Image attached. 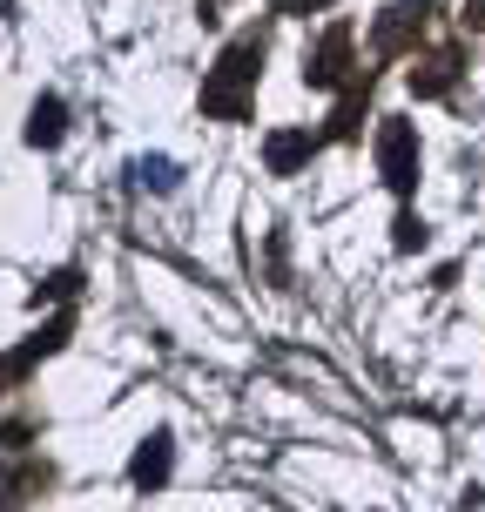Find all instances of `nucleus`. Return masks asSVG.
<instances>
[{"mask_svg": "<svg viewBox=\"0 0 485 512\" xmlns=\"http://www.w3.org/2000/svg\"><path fill=\"white\" fill-rule=\"evenodd\" d=\"M256 68H263V41H256V34H243V41L223 54L216 81L203 88V108H216V115H250V102L236 95V81H256Z\"/></svg>", "mask_w": 485, "mask_h": 512, "instance_id": "nucleus-1", "label": "nucleus"}, {"mask_svg": "<svg viewBox=\"0 0 485 512\" xmlns=\"http://www.w3.org/2000/svg\"><path fill=\"white\" fill-rule=\"evenodd\" d=\"M378 162H384V182H391L398 196H411V182H418V135H411V122L378 128Z\"/></svg>", "mask_w": 485, "mask_h": 512, "instance_id": "nucleus-2", "label": "nucleus"}, {"mask_svg": "<svg viewBox=\"0 0 485 512\" xmlns=\"http://www.w3.org/2000/svg\"><path fill=\"white\" fill-rule=\"evenodd\" d=\"M344 54H351V27H331L317 61H310V88H337L344 81Z\"/></svg>", "mask_w": 485, "mask_h": 512, "instance_id": "nucleus-3", "label": "nucleus"}, {"mask_svg": "<svg viewBox=\"0 0 485 512\" xmlns=\"http://www.w3.org/2000/svg\"><path fill=\"white\" fill-rule=\"evenodd\" d=\"M61 128H68V108L54 102V95H41L34 115H27V142H34V149H54V142H61Z\"/></svg>", "mask_w": 485, "mask_h": 512, "instance_id": "nucleus-4", "label": "nucleus"}, {"mask_svg": "<svg viewBox=\"0 0 485 512\" xmlns=\"http://www.w3.org/2000/svg\"><path fill=\"white\" fill-rule=\"evenodd\" d=\"M128 479L135 486H162L169 479V432H155L142 452H135V465H128Z\"/></svg>", "mask_w": 485, "mask_h": 512, "instance_id": "nucleus-5", "label": "nucleus"}, {"mask_svg": "<svg viewBox=\"0 0 485 512\" xmlns=\"http://www.w3.org/2000/svg\"><path fill=\"white\" fill-rule=\"evenodd\" d=\"M310 149H317V142H310V135H297V128H283V135H270V176H290V169H297V162H310Z\"/></svg>", "mask_w": 485, "mask_h": 512, "instance_id": "nucleus-6", "label": "nucleus"}, {"mask_svg": "<svg viewBox=\"0 0 485 512\" xmlns=\"http://www.w3.org/2000/svg\"><path fill=\"white\" fill-rule=\"evenodd\" d=\"M411 88H418V95H445V88H452V61H438L432 75H411Z\"/></svg>", "mask_w": 485, "mask_h": 512, "instance_id": "nucleus-7", "label": "nucleus"}, {"mask_svg": "<svg viewBox=\"0 0 485 512\" xmlns=\"http://www.w3.org/2000/svg\"><path fill=\"white\" fill-rule=\"evenodd\" d=\"M142 182H155V189H176V162H142Z\"/></svg>", "mask_w": 485, "mask_h": 512, "instance_id": "nucleus-8", "label": "nucleus"}, {"mask_svg": "<svg viewBox=\"0 0 485 512\" xmlns=\"http://www.w3.org/2000/svg\"><path fill=\"white\" fill-rule=\"evenodd\" d=\"M425 243V223L418 216H398V250H418Z\"/></svg>", "mask_w": 485, "mask_h": 512, "instance_id": "nucleus-9", "label": "nucleus"}, {"mask_svg": "<svg viewBox=\"0 0 485 512\" xmlns=\"http://www.w3.org/2000/svg\"><path fill=\"white\" fill-rule=\"evenodd\" d=\"M68 290H75V270H61V277L41 283V297H68Z\"/></svg>", "mask_w": 485, "mask_h": 512, "instance_id": "nucleus-10", "label": "nucleus"}, {"mask_svg": "<svg viewBox=\"0 0 485 512\" xmlns=\"http://www.w3.org/2000/svg\"><path fill=\"white\" fill-rule=\"evenodd\" d=\"M304 7H324V0H277V14H304Z\"/></svg>", "mask_w": 485, "mask_h": 512, "instance_id": "nucleus-11", "label": "nucleus"}, {"mask_svg": "<svg viewBox=\"0 0 485 512\" xmlns=\"http://www.w3.org/2000/svg\"><path fill=\"white\" fill-rule=\"evenodd\" d=\"M465 21H472V27H485V0H465Z\"/></svg>", "mask_w": 485, "mask_h": 512, "instance_id": "nucleus-12", "label": "nucleus"}]
</instances>
